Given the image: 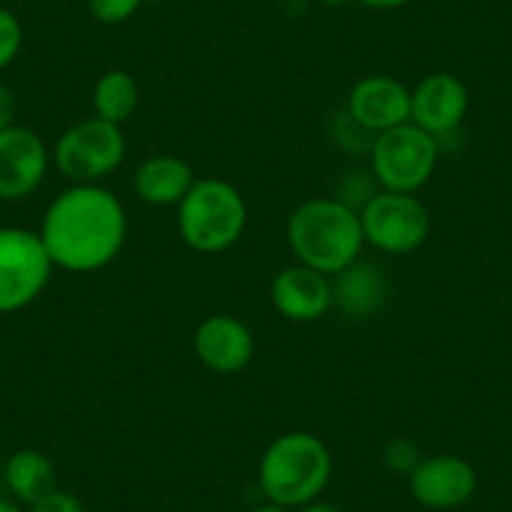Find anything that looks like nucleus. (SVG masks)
<instances>
[{
	"instance_id": "nucleus-1",
	"label": "nucleus",
	"mask_w": 512,
	"mask_h": 512,
	"mask_svg": "<svg viewBox=\"0 0 512 512\" xmlns=\"http://www.w3.org/2000/svg\"><path fill=\"white\" fill-rule=\"evenodd\" d=\"M38 234L56 269L101 272L126 244V206L103 184H71L48 204Z\"/></svg>"
},
{
	"instance_id": "nucleus-2",
	"label": "nucleus",
	"mask_w": 512,
	"mask_h": 512,
	"mask_svg": "<svg viewBox=\"0 0 512 512\" xmlns=\"http://www.w3.org/2000/svg\"><path fill=\"white\" fill-rule=\"evenodd\" d=\"M287 244L299 264L337 277L364 249L359 211L337 196L302 201L287 219Z\"/></svg>"
},
{
	"instance_id": "nucleus-3",
	"label": "nucleus",
	"mask_w": 512,
	"mask_h": 512,
	"mask_svg": "<svg viewBox=\"0 0 512 512\" xmlns=\"http://www.w3.org/2000/svg\"><path fill=\"white\" fill-rule=\"evenodd\" d=\"M332 450L314 432L294 430L274 437L259 457L256 482L269 502L299 510L319 500L332 480Z\"/></svg>"
},
{
	"instance_id": "nucleus-4",
	"label": "nucleus",
	"mask_w": 512,
	"mask_h": 512,
	"mask_svg": "<svg viewBox=\"0 0 512 512\" xmlns=\"http://www.w3.org/2000/svg\"><path fill=\"white\" fill-rule=\"evenodd\" d=\"M249 209L234 184L216 176L196 179L176 206V226L196 254H221L244 236Z\"/></svg>"
},
{
	"instance_id": "nucleus-5",
	"label": "nucleus",
	"mask_w": 512,
	"mask_h": 512,
	"mask_svg": "<svg viewBox=\"0 0 512 512\" xmlns=\"http://www.w3.org/2000/svg\"><path fill=\"white\" fill-rule=\"evenodd\" d=\"M440 144L415 123H402L374 136L369 171L382 191L417 194L435 176Z\"/></svg>"
},
{
	"instance_id": "nucleus-6",
	"label": "nucleus",
	"mask_w": 512,
	"mask_h": 512,
	"mask_svg": "<svg viewBox=\"0 0 512 512\" xmlns=\"http://www.w3.org/2000/svg\"><path fill=\"white\" fill-rule=\"evenodd\" d=\"M126 149V136L118 123L91 116L58 136L51 159L71 184H103L121 169Z\"/></svg>"
},
{
	"instance_id": "nucleus-7",
	"label": "nucleus",
	"mask_w": 512,
	"mask_h": 512,
	"mask_svg": "<svg viewBox=\"0 0 512 512\" xmlns=\"http://www.w3.org/2000/svg\"><path fill=\"white\" fill-rule=\"evenodd\" d=\"M41 234L23 226H0V314L31 307L53 274Z\"/></svg>"
},
{
	"instance_id": "nucleus-8",
	"label": "nucleus",
	"mask_w": 512,
	"mask_h": 512,
	"mask_svg": "<svg viewBox=\"0 0 512 512\" xmlns=\"http://www.w3.org/2000/svg\"><path fill=\"white\" fill-rule=\"evenodd\" d=\"M364 244L390 256H405L420 249L432 229L430 211L417 194L379 189L359 209Z\"/></svg>"
},
{
	"instance_id": "nucleus-9",
	"label": "nucleus",
	"mask_w": 512,
	"mask_h": 512,
	"mask_svg": "<svg viewBox=\"0 0 512 512\" xmlns=\"http://www.w3.org/2000/svg\"><path fill=\"white\" fill-rule=\"evenodd\" d=\"M51 151L33 128L13 123L0 131V201L36 194L51 169Z\"/></svg>"
},
{
	"instance_id": "nucleus-10",
	"label": "nucleus",
	"mask_w": 512,
	"mask_h": 512,
	"mask_svg": "<svg viewBox=\"0 0 512 512\" xmlns=\"http://www.w3.org/2000/svg\"><path fill=\"white\" fill-rule=\"evenodd\" d=\"M470 108V91L455 73H430L410 88V123L440 144L455 136Z\"/></svg>"
},
{
	"instance_id": "nucleus-11",
	"label": "nucleus",
	"mask_w": 512,
	"mask_h": 512,
	"mask_svg": "<svg viewBox=\"0 0 512 512\" xmlns=\"http://www.w3.org/2000/svg\"><path fill=\"white\" fill-rule=\"evenodd\" d=\"M410 495L427 510H457L477 492V472L465 457L435 455L422 457L407 477Z\"/></svg>"
},
{
	"instance_id": "nucleus-12",
	"label": "nucleus",
	"mask_w": 512,
	"mask_h": 512,
	"mask_svg": "<svg viewBox=\"0 0 512 512\" xmlns=\"http://www.w3.org/2000/svg\"><path fill=\"white\" fill-rule=\"evenodd\" d=\"M344 113L367 134L379 136L410 123V88L384 73L364 76L349 91Z\"/></svg>"
},
{
	"instance_id": "nucleus-13",
	"label": "nucleus",
	"mask_w": 512,
	"mask_h": 512,
	"mask_svg": "<svg viewBox=\"0 0 512 512\" xmlns=\"http://www.w3.org/2000/svg\"><path fill=\"white\" fill-rule=\"evenodd\" d=\"M269 297L274 309L289 322H319L334 307L332 277L297 262L274 274Z\"/></svg>"
},
{
	"instance_id": "nucleus-14",
	"label": "nucleus",
	"mask_w": 512,
	"mask_h": 512,
	"mask_svg": "<svg viewBox=\"0 0 512 512\" xmlns=\"http://www.w3.org/2000/svg\"><path fill=\"white\" fill-rule=\"evenodd\" d=\"M256 339L241 319L231 314H211L196 327L194 354L209 372L236 374L254 359Z\"/></svg>"
},
{
	"instance_id": "nucleus-15",
	"label": "nucleus",
	"mask_w": 512,
	"mask_h": 512,
	"mask_svg": "<svg viewBox=\"0 0 512 512\" xmlns=\"http://www.w3.org/2000/svg\"><path fill=\"white\" fill-rule=\"evenodd\" d=\"M196 174L191 164L174 154H156L141 161L134 174V194L149 206H179L194 186Z\"/></svg>"
},
{
	"instance_id": "nucleus-16",
	"label": "nucleus",
	"mask_w": 512,
	"mask_h": 512,
	"mask_svg": "<svg viewBox=\"0 0 512 512\" xmlns=\"http://www.w3.org/2000/svg\"><path fill=\"white\" fill-rule=\"evenodd\" d=\"M332 287L334 307L342 309L347 317H374L387 302V279L382 269L359 262V259L337 277H332Z\"/></svg>"
},
{
	"instance_id": "nucleus-17",
	"label": "nucleus",
	"mask_w": 512,
	"mask_h": 512,
	"mask_svg": "<svg viewBox=\"0 0 512 512\" xmlns=\"http://www.w3.org/2000/svg\"><path fill=\"white\" fill-rule=\"evenodd\" d=\"M3 477H6L8 492L16 497L18 505L31 507L46 495H51L53 490H58L53 462L43 452L31 450V447L13 452L8 457Z\"/></svg>"
},
{
	"instance_id": "nucleus-18",
	"label": "nucleus",
	"mask_w": 512,
	"mask_h": 512,
	"mask_svg": "<svg viewBox=\"0 0 512 512\" xmlns=\"http://www.w3.org/2000/svg\"><path fill=\"white\" fill-rule=\"evenodd\" d=\"M93 116L123 126L139 108L141 91L136 78L123 68H111L93 86Z\"/></svg>"
},
{
	"instance_id": "nucleus-19",
	"label": "nucleus",
	"mask_w": 512,
	"mask_h": 512,
	"mask_svg": "<svg viewBox=\"0 0 512 512\" xmlns=\"http://www.w3.org/2000/svg\"><path fill=\"white\" fill-rule=\"evenodd\" d=\"M382 460H384V467H387L390 472L410 477L412 470L420 465L422 455L417 442L407 440V437H395V440H390L387 445H384Z\"/></svg>"
},
{
	"instance_id": "nucleus-20",
	"label": "nucleus",
	"mask_w": 512,
	"mask_h": 512,
	"mask_svg": "<svg viewBox=\"0 0 512 512\" xmlns=\"http://www.w3.org/2000/svg\"><path fill=\"white\" fill-rule=\"evenodd\" d=\"M23 48V26L8 8H0V73L13 66Z\"/></svg>"
},
{
	"instance_id": "nucleus-21",
	"label": "nucleus",
	"mask_w": 512,
	"mask_h": 512,
	"mask_svg": "<svg viewBox=\"0 0 512 512\" xmlns=\"http://www.w3.org/2000/svg\"><path fill=\"white\" fill-rule=\"evenodd\" d=\"M141 6H144V0H88V13L98 23L118 26V23L131 21Z\"/></svg>"
},
{
	"instance_id": "nucleus-22",
	"label": "nucleus",
	"mask_w": 512,
	"mask_h": 512,
	"mask_svg": "<svg viewBox=\"0 0 512 512\" xmlns=\"http://www.w3.org/2000/svg\"><path fill=\"white\" fill-rule=\"evenodd\" d=\"M28 512H86V505L73 492L53 490L51 495H46L36 505L28 507Z\"/></svg>"
},
{
	"instance_id": "nucleus-23",
	"label": "nucleus",
	"mask_w": 512,
	"mask_h": 512,
	"mask_svg": "<svg viewBox=\"0 0 512 512\" xmlns=\"http://www.w3.org/2000/svg\"><path fill=\"white\" fill-rule=\"evenodd\" d=\"M16 113H18L16 93H13L6 83H0V131L16 123Z\"/></svg>"
},
{
	"instance_id": "nucleus-24",
	"label": "nucleus",
	"mask_w": 512,
	"mask_h": 512,
	"mask_svg": "<svg viewBox=\"0 0 512 512\" xmlns=\"http://www.w3.org/2000/svg\"><path fill=\"white\" fill-rule=\"evenodd\" d=\"M364 8H372V11H397V8L410 6L412 0H359Z\"/></svg>"
},
{
	"instance_id": "nucleus-25",
	"label": "nucleus",
	"mask_w": 512,
	"mask_h": 512,
	"mask_svg": "<svg viewBox=\"0 0 512 512\" xmlns=\"http://www.w3.org/2000/svg\"><path fill=\"white\" fill-rule=\"evenodd\" d=\"M297 512H342L339 510L337 505H332V502H322V500H314V502H309V505H304V507H299Z\"/></svg>"
},
{
	"instance_id": "nucleus-26",
	"label": "nucleus",
	"mask_w": 512,
	"mask_h": 512,
	"mask_svg": "<svg viewBox=\"0 0 512 512\" xmlns=\"http://www.w3.org/2000/svg\"><path fill=\"white\" fill-rule=\"evenodd\" d=\"M249 512H289L287 507H282V505H277V502H262V505H256V507H251Z\"/></svg>"
},
{
	"instance_id": "nucleus-27",
	"label": "nucleus",
	"mask_w": 512,
	"mask_h": 512,
	"mask_svg": "<svg viewBox=\"0 0 512 512\" xmlns=\"http://www.w3.org/2000/svg\"><path fill=\"white\" fill-rule=\"evenodd\" d=\"M0 512H26V510H23V507L18 505V502L3 500V497H0Z\"/></svg>"
},
{
	"instance_id": "nucleus-28",
	"label": "nucleus",
	"mask_w": 512,
	"mask_h": 512,
	"mask_svg": "<svg viewBox=\"0 0 512 512\" xmlns=\"http://www.w3.org/2000/svg\"><path fill=\"white\" fill-rule=\"evenodd\" d=\"M319 3H324V6H329V8H337V6H344L347 0H319Z\"/></svg>"
}]
</instances>
